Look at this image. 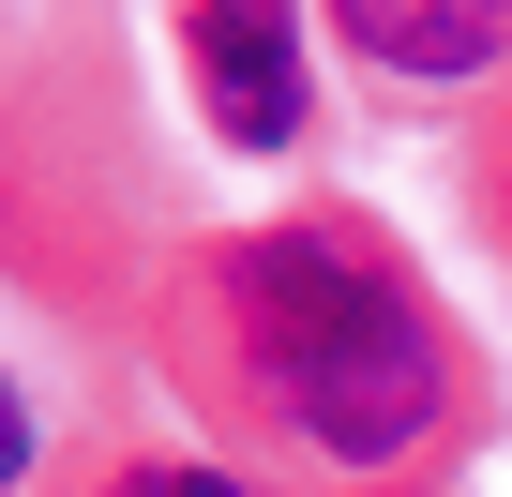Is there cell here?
<instances>
[{"label":"cell","mask_w":512,"mask_h":497,"mask_svg":"<svg viewBox=\"0 0 512 497\" xmlns=\"http://www.w3.org/2000/svg\"><path fill=\"white\" fill-rule=\"evenodd\" d=\"M332 31L377 76H497L512 61V0H332Z\"/></svg>","instance_id":"3957f363"},{"label":"cell","mask_w":512,"mask_h":497,"mask_svg":"<svg viewBox=\"0 0 512 497\" xmlns=\"http://www.w3.org/2000/svg\"><path fill=\"white\" fill-rule=\"evenodd\" d=\"M121 482H136V497H241L226 467H181V452H151V467H121Z\"/></svg>","instance_id":"277c9868"},{"label":"cell","mask_w":512,"mask_h":497,"mask_svg":"<svg viewBox=\"0 0 512 497\" xmlns=\"http://www.w3.org/2000/svg\"><path fill=\"white\" fill-rule=\"evenodd\" d=\"M226 332H241L256 407H272L317 467L377 482V467L437 452V422H452V332L407 287V257H377L347 211L256 226L226 257Z\"/></svg>","instance_id":"6da1fadb"},{"label":"cell","mask_w":512,"mask_h":497,"mask_svg":"<svg viewBox=\"0 0 512 497\" xmlns=\"http://www.w3.org/2000/svg\"><path fill=\"white\" fill-rule=\"evenodd\" d=\"M31 467V407H16V377H0V482Z\"/></svg>","instance_id":"5b68a950"},{"label":"cell","mask_w":512,"mask_h":497,"mask_svg":"<svg viewBox=\"0 0 512 497\" xmlns=\"http://www.w3.org/2000/svg\"><path fill=\"white\" fill-rule=\"evenodd\" d=\"M181 61H196L211 136H241V151H287L302 106H317V76H302V0H196V16H181Z\"/></svg>","instance_id":"7a4b0ae2"}]
</instances>
